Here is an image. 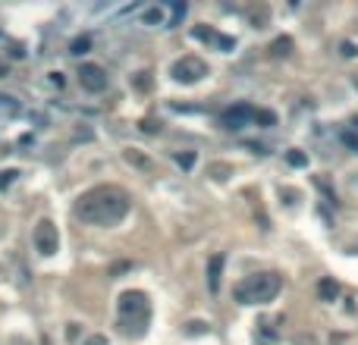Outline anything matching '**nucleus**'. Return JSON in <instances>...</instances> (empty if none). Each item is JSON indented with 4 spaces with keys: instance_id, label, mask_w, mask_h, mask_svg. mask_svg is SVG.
I'll list each match as a JSON object with an SVG mask.
<instances>
[{
    "instance_id": "obj_1",
    "label": "nucleus",
    "mask_w": 358,
    "mask_h": 345,
    "mask_svg": "<svg viewBox=\"0 0 358 345\" xmlns=\"http://www.w3.org/2000/svg\"><path fill=\"white\" fill-rule=\"evenodd\" d=\"M76 213L94 226H113L129 213V195L113 185H101L94 192H85L76 201Z\"/></svg>"
},
{
    "instance_id": "obj_2",
    "label": "nucleus",
    "mask_w": 358,
    "mask_h": 345,
    "mask_svg": "<svg viewBox=\"0 0 358 345\" xmlns=\"http://www.w3.org/2000/svg\"><path fill=\"white\" fill-rule=\"evenodd\" d=\"M280 276L277 273H258V276H248L245 282L236 285V301L242 304H267L277 298L280 292Z\"/></svg>"
},
{
    "instance_id": "obj_3",
    "label": "nucleus",
    "mask_w": 358,
    "mask_h": 345,
    "mask_svg": "<svg viewBox=\"0 0 358 345\" xmlns=\"http://www.w3.org/2000/svg\"><path fill=\"white\" fill-rule=\"evenodd\" d=\"M170 76L179 82V85H195L208 76V63L201 57H179V60L170 66Z\"/></svg>"
},
{
    "instance_id": "obj_4",
    "label": "nucleus",
    "mask_w": 358,
    "mask_h": 345,
    "mask_svg": "<svg viewBox=\"0 0 358 345\" xmlns=\"http://www.w3.org/2000/svg\"><path fill=\"white\" fill-rule=\"evenodd\" d=\"M116 314L129 320V317H148V295L138 289H129L116 298Z\"/></svg>"
},
{
    "instance_id": "obj_5",
    "label": "nucleus",
    "mask_w": 358,
    "mask_h": 345,
    "mask_svg": "<svg viewBox=\"0 0 358 345\" xmlns=\"http://www.w3.org/2000/svg\"><path fill=\"white\" fill-rule=\"evenodd\" d=\"M255 116H258L255 107H248V104H233V107H226V110L220 113V126L230 129V132H236V129H245L248 123H255Z\"/></svg>"
},
{
    "instance_id": "obj_6",
    "label": "nucleus",
    "mask_w": 358,
    "mask_h": 345,
    "mask_svg": "<svg viewBox=\"0 0 358 345\" xmlns=\"http://www.w3.org/2000/svg\"><path fill=\"white\" fill-rule=\"evenodd\" d=\"M35 248H38L44 257L57 254V248H60V235H57V226H54L51 220H38V226H35Z\"/></svg>"
},
{
    "instance_id": "obj_7",
    "label": "nucleus",
    "mask_w": 358,
    "mask_h": 345,
    "mask_svg": "<svg viewBox=\"0 0 358 345\" xmlns=\"http://www.w3.org/2000/svg\"><path fill=\"white\" fill-rule=\"evenodd\" d=\"M79 85L88 94H98V91L107 88V73L94 63H85V66H79Z\"/></svg>"
},
{
    "instance_id": "obj_8",
    "label": "nucleus",
    "mask_w": 358,
    "mask_h": 345,
    "mask_svg": "<svg viewBox=\"0 0 358 345\" xmlns=\"http://www.w3.org/2000/svg\"><path fill=\"white\" fill-rule=\"evenodd\" d=\"M220 273H223V254H211L208 257V289L214 295L220 292Z\"/></svg>"
},
{
    "instance_id": "obj_9",
    "label": "nucleus",
    "mask_w": 358,
    "mask_h": 345,
    "mask_svg": "<svg viewBox=\"0 0 358 345\" xmlns=\"http://www.w3.org/2000/svg\"><path fill=\"white\" fill-rule=\"evenodd\" d=\"M91 35H79V38H73V41H69V54H73V57H85L88 51H91Z\"/></svg>"
},
{
    "instance_id": "obj_10",
    "label": "nucleus",
    "mask_w": 358,
    "mask_h": 345,
    "mask_svg": "<svg viewBox=\"0 0 358 345\" xmlns=\"http://www.w3.org/2000/svg\"><path fill=\"white\" fill-rule=\"evenodd\" d=\"M317 295H320L324 301H333V298L339 295V285L333 282V279H320V285H317Z\"/></svg>"
},
{
    "instance_id": "obj_11",
    "label": "nucleus",
    "mask_w": 358,
    "mask_h": 345,
    "mask_svg": "<svg viewBox=\"0 0 358 345\" xmlns=\"http://www.w3.org/2000/svg\"><path fill=\"white\" fill-rule=\"evenodd\" d=\"M173 160L183 166V170H192V166H195V151H176Z\"/></svg>"
},
{
    "instance_id": "obj_12",
    "label": "nucleus",
    "mask_w": 358,
    "mask_h": 345,
    "mask_svg": "<svg viewBox=\"0 0 358 345\" xmlns=\"http://www.w3.org/2000/svg\"><path fill=\"white\" fill-rule=\"evenodd\" d=\"M141 19H145L148 26H160V22H163V10L160 7H148L145 13H141Z\"/></svg>"
},
{
    "instance_id": "obj_13",
    "label": "nucleus",
    "mask_w": 358,
    "mask_h": 345,
    "mask_svg": "<svg viewBox=\"0 0 358 345\" xmlns=\"http://www.w3.org/2000/svg\"><path fill=\"white\" fill-rule=\"evenodd\" d=\"M270 51L277 54V57H286V54L292 51V41H289V38H277V41H273V47H270Z\"/></svg>"
},
{
    "instance_id": "obj_14",
    "label": "nucleus",
    "mask_w": 358,
    "mask_h": 345,
    "mask_svg": "<svg viewBox=\"0 0 358 345\" xmlns=\"http://www.w3.org/2000/svg\"><path fill=\"white\" fill-rule=\"evenodd\" d=\"M255 123L258 126H277V113H273V110H258Z\"/></svg>"
},
{
    "instance_id": "obj_15",
    "label": "nucleus",
    "mask_w": 358,
    "mask_h": 345,
    "mask_svg": "<svg viewBox=\"0 0 358 345\" xmlns=\"http://www.w3.org/2000/svg\"><path fill=\"white\" fill-rule=\"evenodd\" d=\"M192 38H198V41H217V35H214L208 26H195L192 29Z\"/></svg>"
},
{
    "instance_id": "obj_16",
    "label": "nucleus",
    "mask_w": 358,
    "mask_h": 345,
    "mask_svg": "<svg viewBox=\"0 0 358 345\" xmlns=\"http://www.w3.org/2000/svg\"><path fill=\"white\" fill-rule=\"evenodd\" d=\"M126 160H129V163H135L138 170H145V166H148V157H141V154H135V148H129V151H126Z\"/></svg>"
},
{
    "instance_id": "obj_17",
    "label": "nucleus",
    "mask_w": 358,
    "mask_h": 345,
    "mask_svg": "<svg viewBox=\"0 0 358 345\" xmlns=\"http://www.w3.org/2000/svg\"><path fill=\"white\" fill-rule=\"evenodd\" d=\"M286 160H289V166H308V157L302 151H289L286 154Z\"/></svg>"
},
{
    "instance_id": "obj_18",
    "label": "nucleus",
    "mask_w": 358,
    "mask_h": 345,
    "mask_svg": "<svg viewBox=\"0 0 358 345\" xmlns=\"http://www.w3.org/2000/svg\"><path fill=\"white\" fill-rule=\"evenodd\" d=\"M0 110H4V113H16L19 104H13V98H7V94H0Z\"/></svg>"
},
{
    "instance_id": "obj_19",
    "label": "nucleus",
    "mask_w": 358,
    "mask_h": 345,
    "mask_svg": "<svg viewBox=\"0 0 358 345\" xmlns=\"http://www.w3.org/2000/svg\"><path fill=\"white\" fill-rule=\"evenodd\" d=\"M342 145H349V148L358 154V135H355V132H342Z\"/></svg>"
},
{
    "instance_id": "obj_20",
    "label": "nucleus",
    "mask_w": 358,
    "mask_h": 345,
    "mask_svg": "<svg viewBox=\"0 0 358 345\" xmlns=\"http://www.w3.org/2000/svg\"><path fill=\"white\" fill-rule=\"evenodd\" d=\"M217 47H223V51H233L236 41L230 38V35H217Z\"/></svg>"
},
{
    "instance_id": "obj_21",
    "label": "nucleus",
    "mask_w": 358,
    "mask_h": 345,
    "mask_svg": "<svg viewBox=\"0 0 358 345\" xmlns=\"http://www.w3.org/2000/svg\"><path fill=\"white\" fill-rule=\"evenodd\" d=\"M16 176H19V173H16V170H7V173H4V176H0V188H7V185H10V182H13V179H16Z\"/></svg>"
},
{
    "instance_id": "obj_22",
    "label": "nucleus",
    "mask_w": 358,
    "mask_h": 345,
    "mask_svg": "<svg viewBox=\"0 0 358 345\" xmlns=\"http://www.w3.org/2000/svg\"><path fill=\"white\" fill-rule=\"evenodd\" d=\"M226 173H230L226 166H217V163L211 166V176H214V179H226Z\"/></svg>"
},
{
    "instance_id": "obj_23",
    "label": "nucleus",
    "mask_w": 358,
    "mask_h": 345,
    "mask_svg": "<svg viewBox=\"0 0 358 345\" xmlns=\"http://www.w3.org/2000/svg\"><path fill=\"white\" fill-rule=\"evenodd\" d=\"M355 54H358V47H355L352 41H345V44H342V57H355Z\"/></svg>"
},
{
    "instance_id": "obj_24",
    "label": "nucleus",
    "mask_w": 358,
    "mask_h": 345,
    "mask_svg": "<svg viewBox=\"0 0 358 345\" xmlns=\"http://www.w3.org/2000/svg\"><path fill=\"white\" fill-rule=\"evenodd\" d=\"M183 13H186V4H176V13H173V22H179V19H183ZM173 22H170V26H173Z\"/></svg>"
},
{
    "instance_id": "obj_25",
    "label": "nucleus",
    "mask_w": 358,
    "mask_h": 345,
    "mask_svg": "<svg viewBox=\"0 0 358 345\" xmlns=\"http://www.w3.org/2000/svg\"><path fill=\"white\" fill-rule=\"evenodd\" d=\"M79 336V323H69L66 326V339H76Z\"/></svg>"
},
{
    "instance_id": "obj_26",
    "label": "nucleus",
    "mask_w": 358,
    "mask_h": 345,
    "mask_svg": "<svg viewBox=\"0 0 358 345\" xmlns=\"http://www.w3.org/2000/svg\"><path fill=\"white\" fill-rule=\"evenodd\" d=\"M129 267H132V264H113V267H110V273L116 276V273H123V270H129Z\"/></svg>"
},
{
    "instance_id": "obj_27",
    "label": "nucleus",
    "mask_w": 358,
    "mask_h": 345,
    "mask_svg": "<svg viewBox=\"0 0 358 345\" xmlns=\"http://www.w3.org/2000/svg\"><path fill=\"white\" fill-rule=\"evenodd\" d=\"M135 88H151V79H141V76H138V79H135Z\"/></svg>"
},
{
    "instance_id": "obj_28",
    "label": "nucleus",
    "mask_w": 358,
    "mask_h": 345,
    "mask_svg": "<svg viewBox=\"0 0 358 345\" xmlns=\"http://www.w3.org/2000/svg\"><path fill=\"white\" fill-rule=\"evenodd\" d=\"M88 345H107V339L104 336H94V339H88Z\"/></svg>"
},
{
    "instance_id": "obj_29",
    "label": "nucleus",
    "mask_w": 358,
    "mask_h": 345,
    "mask_svg": "<svg viewBox=\"0 0 358 345\" xmlns=\"http://www.w3.org/2000/svg\"><path fill=\"white\" fill-rule=\"evenodd\" d=\"M352 126H355V132H358V116H355V120H352Z\"/></svg>"
},
{
    "instance_id": "obj_30",
    "label": "nucleus",
    "mask_w": 358,
    "mask_h": 345,
    "mask_svg": "<svg viewBox=\"0 0 358 345\" xmlns=\"http://www.w3.org/2000/svg\"><path fill=\"white\" fill-rule=\"evenodd\" d=\"M4 73H7V66H0V76H4Z\"/></svg>"
}]
</instances>
